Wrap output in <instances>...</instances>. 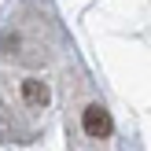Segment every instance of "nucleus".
<instances>
[{
	"mask_svg": "<svg viewBox=\"0 0 151 151\" xmlns=\"http://www.w3.org/2000/svg\"><path fill=\"white\" fill-rule=\"evenodd\" d=\"M81 133H85L88 140H111V133H114L111 111L103 107V103H85V107H81Z\"/></svg>",
	"mask_w": 151,
	"mask_h": 151,
	"instance_id": "1",
	"label": "nucleus"
},
{
	"mask_svg": "<svg viewBox=\"0 0 151 151\" xmlns=\"http://www.w3.org/2000/svg\"><path fill=\"white\" fill-rule=\"evenodd\" d=\"M19 100L26 103L29 111H44L52 103V85L44 78H37V74H26V78L19 81Z\"/></svg>",
	"mask_w": 151,
	"mask_h": 151,
	"instance_id": "2",
	"label": "nucleus"
}]
</instances>
